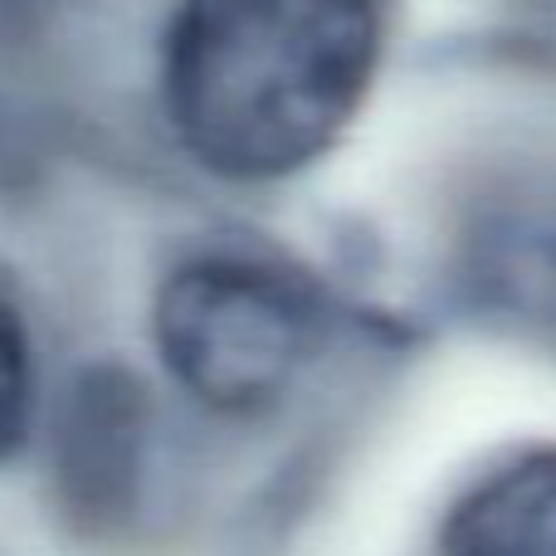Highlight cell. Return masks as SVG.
Returning <instances> with one entry per match:
<instances>
[{
    "mask_svg": "<svg viewBox=\"0 0 556 556\" xmlns=\"http://www.w3.org/2000/svg\"><path fill=\"white\" fill-rule=\"evenodd\" d=\"M386 0H181L166 113L215 176L274 181L327 152L381 64Z\"/></svg>",
    "mask_w": 556,
    "mask_h": 556,
    "instance_id": "6da1fadb",
    "label": "cell"
},
{
    "mask_svg": "<svg viewBox=\"0 0 556 556\" xmlns=\"http://www.w3.org/2000/svg\"><path fill=\"white\" fill-rule=\"evenodd\" d=\"M152 337L186 395L244 415L298 381L323 337V307L288 269L244 254H201L162 283Z\"/></svg>",
    "mask_w": 556,
    "mask_h": 556,
    "instance_id": "7a4b0ae2",
    "label": "cell"
},
{
    "mask_svg": "<svg viewBox=\"0 0 556 556\" xmlns=\"http://www.w3.org/2000/svg\"><path fill=\"white\" fill-rule=\"evenodd\" d=\"M440 556H556V444L483 473L444 518Z\"/></svg>",
    "mask_w": 556,
    "mask_h": 556,
    "instance_id": "3957f363",
    "label": "cell"
},
{
    "mask_svg": "<svg viewBox=\"0 0 556 556\" xmlns=\"http://www.w3.org/2000/svg\"><path fill=\"white\" fill-rule=\"evenodd\" d=\"M483 288L503 317L556 346V176L522 191L483 235Z\"/></svg>",
    "mask_w": 556,
    "mask_h": 556,
    "instance_id": "277c9868",
    "label": "cell"
},
{
    "mask_svg": "<svg viewBox=\"0 0 556 556\" xmlns=\"http://www.w3.org/2000/svg\"><path fill=\"white\" fill-rule=\"evenodd\" d=\"M29 395H35V362H29V332L0 283V454H10L25 434Z\"/></svg>",
    "mask_w": 556,
    "mask_h": 556,
    "instance_id": "5b68a950",
    "label": "cell"
}]
</instances>
